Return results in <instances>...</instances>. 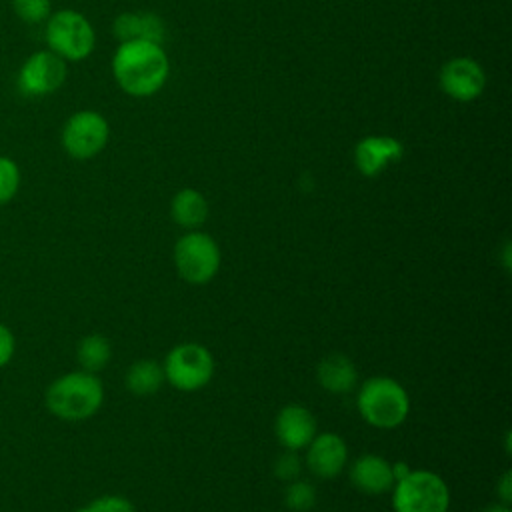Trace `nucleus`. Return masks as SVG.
Listing matches in <instances>:
<instances>
[{"instance_id":"1","label":"nucleus","mask_w":512,"mask_h":512,"mask_svg":"<svg viewBox=\"0 0 512 512\" xmlns=\"http://www.w3.org/2000/svg\"><path fill=\"white\" fill-rule=\"evenodd\" d=\"M112 72L120 88L132 96H150L168 76V58L160 44L146 40L122 42L112 58Z\"/></svg>"},{"instance_id":"17","label":"nucleus","mask_w":512,"mask_h":512,"mask_svg":"<svg viewBox=\"0 0 512 512\" xmlns=\"http://www.w3.org/2000/svg\"><path fill=\"white\" fill-rule=\"evenodd\" d=\"M172 218L184 226V228H196L200 226L206 216H208V202L206 198L192 188H184L180 190L174 198H172V206H170Z\"/></svg>"},{"instance_id":"11","label":"nucleus","mask_w":512,"mask_h":512,"mask_svg":"<svg viewBox=\"0 0 512 512\" xmlns=\"http://www.w3.org/2000/svg\"><path fill=\"white\" fill-rule=\"evenodd\" d=\"M348 458L344 440L338 434L324 432L310 440L306 452L308 468L320 478H334L342 472Z\"/></svg>"},{"instance_id":"16","label":"nucleus","mask_w":512,"mask_h":512,"mask_svg":"<svg viewBox=\"0 0 512 512\" xmlns=\"http://www.w3.org/2000/svg\"><path fill=\"white\" fill-rule=\"evenodd\" d=\"M318 382L328 392L344 394L356 382V368L346 356L330 354L318 364Z\"/></svg>"},{"instance_id":"15","label":"nucleus","mask_w":512,"mask_h":512,"mask_svg":"<svg viewBox=\"0 0 512 512\" xmlns=\"http://www.w3.org/2000/svg\"><path fill=\"white\" fill-rule=\"evenodd\" d=\"M114 34L120 42L146 40L160 44L164 38V24L154 14L124 12L114 20Z\"/></svg>"},{"instance_id":"12","label":"nucleus","mask_w":512,"mask_h":512,"mask_svg":"<svg viewBox=\"0 0 512 512\" xmlns=\"http://www.w3.org/2000/svg\"><path fill=\"white\" fill-rule=\"evenodd\" d=\"M276 436L288 450H300L316 436V420L300 404H288L276 418Z\"/></svg>"},{"instance_id":"24","label":"nucleus","mask_w":512,"mask_h":512,"mask_svg":"<svg viewBox=\"0 0 512 512\" xmlns=\"http://www.w3.org/2000/svg\"><path fill=\"white\" fill-rule=\"evenodd\" d=\"M276 476L282 480H294L300 474V458L294 454V450H288L278 456L274 464Z\"/></svg>"},{"instance_id":"25","label":"nucleus","mask_w":512,"mask_h":512,"mask_svg":"<svg viewBox=\"0 0 512 512\" xmlns=\"http://www.w3.org/2000/svg\"><path fill=\"white\" fill-rule=\"evenodd\" d=\"M14 350H16V340L12 330L0 322V368H4L12 360Z\"/></svg>"},{"instance_id":"18","label":"nucleus","mask_w":512,"mask_h":512,"mask_svg":"<svg viewBox=\"0 0 512 512\" xmlns=\"http://www.w3.org/2000/svg\"><path fill=\"white\" fill-rule=\"evenodd\" d=\"M164 380V370L154 360H138L126 372V386L136 396L154 394Z\"/></svg>"},{"instance_id":"26","label":"nucleus","mask_w":512,"mask_h":512,"mask_svg":"<svg viewBox=\"0 0 512 512\" xmlns=\"http://www.w3.org/2000/svg\"><path fill=\"white\" fill-rule=\"evenodd\" d=\"M498 494H500L502 502L508 506V502L512 500V476H510V472H506V474L500 478V484H498Z\"/></svg>"},{"instance_id":"5","label":"nucleus","mask_w":512,"mask_h":512,"mask_svg":"<svg viewBox=\"0 0 512 512\" xmlns=\"http://www.w3.org/2000/svg\"><path fill=\"white\" fill-rule=\"evenodd\" d=\"M48 50L62 60H84L94 50V28L88 18L76 10H58L46 20Z\"/></svg>"},{"instance_id":"6","label":"nucleus","mask_w":512,"mask_h":512,"mask_svg":"<svg viewBox=\"0 0 512 512\" xmlns=\"http://www.w3.org/2000/svg\"><path fill=\"white\" fill-rule=\"evenodd\" d=\"M164 378L178 390L192 392L206 386L212 378V354L194 342L172 348L164 360Z\"/></svg>"},{"instance_id":"7","label":"nucleus","mask_w":512,"mask_h":512,"mask_svg":"<svg viewBox=\"0 0 512 512\" xmlns=\"http://www.w3.org/2000/svg\"><path fill=\"white\" fill-rule=\"evenodd\" d=\"M174 262L184 280L204 284L218 272L220 250L208 234L188 232L176 242Z\"/></svg>"},{"instance_id":"23","label":"nucleus","mask_w":512,"mask_h":512,"mask_svg":"<svg viewBox=\"0 0 512 512\" xmlns=\"http://www.w3.org/2000/svg\"><path fill=\"white\" fill-rule=\"evenodd\" d=\"M76 512H134V506L122 496H100Z\"/></svg>"},{"instance_id":"22","label":"nucleus","mask_w":512,"mask_h":512,"mask_svg":"<svg viewBox=\"0 0 512 512\" xmlns=\"http://www.w3.org/2000/svg\"><path fill=\"white\" fill-rule=\"evenodd\" d=\"M284 502L288 508L296 510V512H306L314 506L316 502V490L310 482H294L286 488V494H284Z\"/></svg>"},{"instance_id":"27","label":"nucleus","mask_w":512,"mask_h":512,"mask_svg":"<svg viewBox=\"0 0 512 512\" xmlns=\"http://www.w3.org/2000/svg\"><path fill=\"white\" fill-rule=\"evenodd\" d=\"M486 512H510V510H508V506H506V504H494V506H492V508H488Z\"/></svg>"},{"instance_id":"13","label":"nucleus","mask_w":512,"mask_h":512,"mask_svg":"<svg viewBox=\"0 0 512 512\" xmlns=\"http://www.w3.org/2000/svg\"><path fill=\"white\" fill-rule=\"evenodd\" d=\"M400 156L402 144L392 136H366L354 148L356 166L364 176H376Z\"/></svg>"},{"instance_id":"21","label":"nucleus","mask_w":512,"mask_h":512,"mask_svg":"<svg viewBox=\"0 0 512 512\" xmlns=\"http://www.w3.org/2000/svg\"><path fill=\"white\" fill-rule=\"evenodd\" d=\"M20 188V168L18 164L0 154V206L8 204Z\"/></svg>"},{"instance_id":"8","label":"nucleus","mask_w":512,"mask_h":512,"mask_svg":"<svg viewBox=\"0 0 512 512\" xmlns=\"http://www.w3.org/2000/svg\"><path fill=\"white\" fill-rule=\"evenodd\" d=\"M108 122L94 110L72 114L62 126V146L76 160H88L102 152L108 142Z\"/></svg>"},{"instance_id":"19","label":"nucleus","mask_w":512,"mask_h":512,"mask_svg":"<svg viewBox=\"0 0 512 512\" xmlns=\"http://www.w3.org/2000/svg\"><path fill=\"white\" fill-rule=\"evenodd\" d=\"M110 354H112L110 342L100 334H90V336L82 338L78 344V350H76L82 370L92 372V374L102 370L108 364Z\"/></svg>"},{"instance_id":"2","label":"nucleus","mask_w":512,"mask_h":512,"mask_svg":"<svg viewBox=\"0 0 512 512\" xmlns=\"http://www.w3.org/2000/svg\"><path fill=\"white\" fill-rule=\"evenodd\" d=\"M104 398L102 382L92 372H68L46 390L48 410L62 420H84L98 412Z\"/></svg>"},{"instance_id":"10","label":"nucleus","mask_w":512,"mask_h":512,"mask_svg":"<svg viewBox=\"0 0 512 512\" xmlns=\"http://www.w3.org/2000/svg\"><path fill=\"white\" fill-rule=\"evenodd\" d=\"M442 90L460 102H470L484 90V72L472 58H452L440 70Z\"/></svg>"},{"instance_id":"4","label":"nucleus","mask_w":512,"mask_h":512,"mask_svg":"<svg viewBox=\"0 0 512 512\" xmlns=\"http://www.w3.org/2000/svg\"><path fill=\"white\" fill-rule=\"evenodd\" d=\"M396 512H446L450 504L448 486L430 470H410L392 486Z\"/></svg>"},{"instance_id":"9","label":"nucleus","mask_w":512,"mask_h":512,"mask_svg":"<svg viewBox=\"0 0 512 512\" xmlns=\"http://www.w3.org/2000/svg\"><path fill=\"white\" fill-rule=\"evenodd\" d=\"M66 60L52 50L30 54L18 70V90L30 98H42L56 92L66 80Z\"/></svg>"},{"instance_id":"20","label":"nucleus","mask_w":512,"mask_h":512,"mask_svg":"<svg viewBox=\"0 0 512 512\" xmlns=\"http://www.w3.org/2000/svg\"><path fill=\"white\" fill-rule=\"evenodd\" d=\"M12 10L18 20L26 24H40L46 22L52 14L50 0H12Z\"/></svg>"},{"instance_id":"14","label":"nucleus","mask_w":512,"mask_h":512,"mask_svg":"<svg viewBox=\"0 0 512 512\" xmlns=\"http://www.w3.org/2000/svg\"><path fill=\"white\" fill-rule=\"evenodd\" d=\"M350 480L360 492L366 494H382L392 490L394 474L390 462L376 454L360 456L350 468Z\"/></svg>"},{"instance_id":"3","label":"nucleus","mask_w":512,"mask_h":512,"mask_svg":"<svg viewBox=\"0 0 512 512\" xmlns=\"http://www.w3.org/2000/svg\"><path fill=\"white\" fill-rule=\"evenodd\" d=\"M410 400L406 390L388 376L368 378L358 392V410L374 428H396L408 416Z\"/></svg>"}]
</instances>
